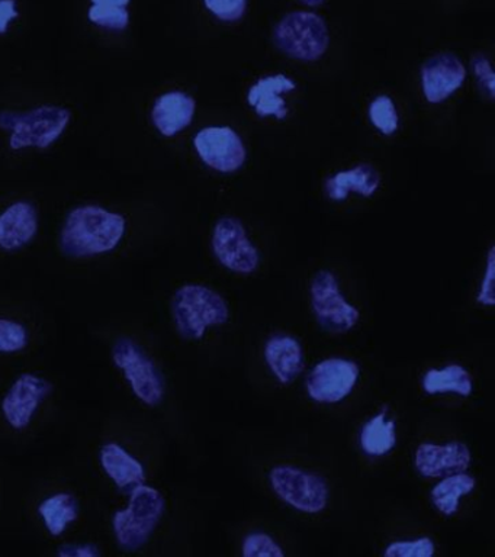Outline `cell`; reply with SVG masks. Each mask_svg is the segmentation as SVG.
Instances as JSON below:
<instances>
[{
	"instance_id": "1",
	"label": "cell",
	"mask_w": 495,
	"mask_h": 557,
	"mask_svg": "<svg viewBox=\"0 0 495 557\" xmlns=\"http://www.w3.org/2000/svg\"><path fill=\"white\" fill-rule=\"evenodd\" d=\"M125 225L120 213L98 205H84L69 213L60 234V248L73 259L106 255L119 246Z\"/></svg>"
},
{
	"instance_id": "2",
	"label": "cell",
	"mask_w": 495,
	"mask_h": 557,
	"mask_svg": "<svg viewBox=\"0 0 495 557\" xmlns=\"http://www.w3.org/2000/svg\"><path fill=\"white\" fill-rule=\"evenodd\" d=\"M172 315L181 337L198 342L212 326L228 322L230 308L223 296L210 287L185 285L173 295Z\"/></svg>"
},
{
	"instance_id": "3",
	"label": "cell",
	"mask_w": 495,
	"mask_h": 557,
	"mask_svg": "<svg viewBox=\"0 0 495 557\" xmlns=\"http://www.w3.org/2000/svg\"><path fill=\"white\" fill-rule=\"evenodd\" d=\"M166 500L156 487L145 483L133 487L128 507L116 511L112 527L116 543L125 552H136L149 542L162 520Z\"/></svg>"
},
{
	"instance_id": "4",
	"label": "cell",
	"mask_w": 495,
	"mask_h": 557,
	"mask_svg": "<svg viewBox=\"0 0 495 557\" xmlns=\"http://www.w3.org/2000/svg\"><path fill=\"white\" fill-rule=\"evenodd\" d=\"M72 121V112L55 104H42L27 112H0V126L10 131L12 150L27 147L49 148L58 141Z\"/></svg>"
},
{
	"instance_id": "5",
	"label": "cell",
	"mask_w": 495,
	"mask_h": 557,
	"mask_svg": "<svg viewBox=\"0 0 495 557\" xmlns=\"http://www.w3.org/2000/svg\"><path fill=\"white\" fill-rule=\"evenodd\" d=\"M273 42L284 54L295 60L317 61L329 48L327 24L315 12L286 13L273 29Z\"/></svg>"
},
{
	"instance_id": "6",
	"label": "cell",
	"mask_w": 495,
	"mask_h": 557,
	"mask_svg": "<svg viewBox=\"0 0 495 557\" xmlns=\"http://www.w3.org/2000/svg\"><path fill=\"white\" fill-rule=\"evenodd\" d=\"M269 482L273 492L299 512L319 513L327 507L329 483L319 473L281 465L269 472Z\"/></svg>"
},
{
	"instance_id": "7",
	"label": "cell",
	"mask_w": 495,
	"mask_h": 557,
	"mask_svg": "<svg viewBox=\"0 0 495 557\" xmlns=\"http://www.w3.org/2000/svg\"><path fill=\"white\" fill-rule=\"evenodd\" d=\"M112 360L123 370L134 395L149 407H158L164 398V377L154 361L136 342L120 338L112 348Z\"/></svg>"
},
{
	"instance_id": "8",
	"label": "cell",
	"mask_w": 495,
	"mask_h": 557,
	"mask_svg": "<svg viewBox=\"0 0 495 557\" xmlns=\"http://www.w3.org/2000/svg\"><path fill=\"white\" fill-rule=\"evenodd\" d=\"M311 307L315 320L330 334H346L360 320V311L347 302L337 277L330 270H319L310 286Z\"/></svg>"
},
{
	"instance_id": "9",
	"label": "cell",
	"mask_w": 495,
	"mask_h": 557,
	"mask_svg": "<svg viewBox=\"0 0 495 557\" xmlns=\"http://www.w3.org/2000/svg\"><path fill=\"white\" fill-rule=\"evenodd\" d=\"M212 250L220 263L232 272L251 274L259 268L260 252L237 218L224 216L216 222Z\"/></svg>"
},
{
	"instance_id": "10",
	"label": "cell",
	"mask_w": 495,
	"mask_h": 557,
	"mask_svg": "<svg viewBox=\"0 0 495 557\" xmlns=\"http://www.w3.org/2000/svg\"><path fill=\"white\" fill-rule=\"evenodd\" d=\"M359 376L356 361L332 357L317 363L308 373L307 394L319 404H338L354 392Z\"/></svg>"
},
{
	"instance_id": "11",
	"label": "cell",
	"mask_w": 495,
	"mask_h": 557,
	"mask_svg": "<svg viewBox=\"0 0 495 557\" xmlns=\"http://www.w3.org/2000/svg\"><path fill=\"white\" fill-rule=\"evenodd\" d=\"M203 163L221 173L237 172L246 161V146L230 126H207L194 138Z\"/></svg>"
},
{
	"instance_id": "12",
	"label": "cell",
	"mask_w": 495,
	"mask_h": 557,
	"mask_svg": "<svg viewBox=\"0 0 495 557\" xmlns=\"http://www.w3.org/2000/svg\"><path fill=\"white\" fill-rule=\"evenodd\" d=\"M51 383L37 374H21L2 400V412L15 430L27 429L42 400L50 395Z\"/></svg>"
},
{
	"instance_id": "13",
	"label": "cell",
	"mask_w": 495,
	"mask_h": 557,
	"mask_svg": "<svg viewBox=\"0 0 495 557\" xmlns=\"http://www.w3.org/2000/svg\"><path fill=\"white\" fill-rule=\"evenodd\" d=\"M467 78L462 60L454 52L443 51L421 65V87L430 103H441L454 95Z\"/></svg>"
},
{
	"instance_id": "14",
	"label": "cell",
	"mask_w": 495,
	"mask_h": 557,
	"mask_svg": "<svg viewBox=\"0 0 495 557\" xmlns=\"http://www.w3.org/2000/svg\"><path fill=\"white\" fill-rule=\"evenodd\" d=\"M471 463V448L462 442L421 443L414 453L417 472L425 479H442L467 472Z\"/></svg>"
},
{
	"instance_id": "15",
	"label": "cell",
	"mask_w": 495,
	"mask_h": 557,
	"mask_svg": "<svg viewBox=\"0 0 495 557\" xmlns=\"http://www.w3.org/2000/svg\"><path fill=\"white\" fill-rule=\"evenodd\" d=\"M264 360L281 385L288 386L302 373L306 360L301 343L293 335L275 334L264 344Z\"/></svg>"
},
{
	"instance_id": "16",
	"label": "cell",
	"mask_w": 495,
	"mask_h": 557,
	"mask_svg": "<svg viewBox=\"0 0 495 557\" xmlns=\"http://www.w3.org/2000/svg\"><path fill=\"white\" fill-rule=\"evenodd\" d=\"M295 89H297V83L294 78L285 74H272V76L260 78L250 87L247 102L260 116H275L277 120H284L289 113L284 95Z\"/></svg>"
},
{
	"instance_id": "17",
	"label": "cell",
	"mask_w": 495,
	"mask_h": 557,
	"mask_svg": "<svg viewBox=\"0 0 495 557\" xmlns=\"http://www.w3.org/2000/svg\"><path fill=\"white\" fill-rule=\"evenodd\" d=\"M195 109H197V102L193 96L184 91H169L156 100L151 120L160 134L164 137H173L190 125Z\"/></svg>"
},
{
	"instance_id": "18",
	"label": "cell",
	"mask_w": 495,
	"mask_h": 557,
	"mask_svg": "<svg viewBox=\"0 0 495 557\" xmlns=\"http://www.w3.org/2000/svg\"><path fill=\"white\" fill-rule=\"evenodd\" d=\"M38 216L36 208L29 202L11 205L0 215V247L3 250H18L36 237Z\"/></svg>"
},
{
	"instance_id": "19",
	"label": "cell",
	"mask_w": 495,
	"mask_h": 557,
	"mask_svg": "<svg viewBox=\"0 0 495 557\" xmlns=\"http://www.w3.org/2000/svg\"><path fill=\"white\" fill-rule=\"evenodd\" d=\"M381 185V173L372 164L359 163L349 170H342L325 181V194L334 202H341L350 191L369 198Z\"/></svg>"
},
{
	"instance_id": "20",
	"label": "cell",
	"mask_w": 495,
	"mask_h": 557,
	"mask_svg": "<svg viewBox=\"0 0 495 557\" xmlns=\"http://www.w3.org/2000/svg\"><path fill=\"white\" fill-rule=\"evenodd\" d=\"M101 465L103 472L115 482L120 490H133L146 482L145 466L119 443H107L102 447Z\"/></svg>"
},
{
	"instance_id": "21",
	"label": "cell",
	"mask_w": 495,
	"mask_h": 557,
	"mask_svg": "<svg viewBox=\"0 0 495 557\" xmlns=\"http://www.w3.org/2000/svg\"><path fill=\"white\" fill-rule=\"evenodd\" d=\"M421 386L429 395L456 394L468 398L473 392V379L468 369L454 363L442 369L428 370Z\"/></svg>"
},
{
	"instance_id": "22",
	"label": "cell",
	"mask_w": 495,
	"mask_h": 557,
	"mask_svg": "<svg viewBox=\"0 0 495 557\" xmlns=\"http://www.w3.org/2000/svg\"><path fill=\"white\" fill-rule=\"evenodd\" d=\"M477 486V479L467 472L449 474L442 478L430 492L434 508L442 516L454 517L459 511L460 499L472 494Z\"/></svg>"
},
{
	"instance_id": "23",
	"label": "cell",
	"mask_w": 495,
	"mask_h": 557,
	"mask_svg": "<svg viewBox=\"0 0 495 557\" xmlns=\"http://www.w3.org/2000/svg\"><path fill=\"white\" fill-rule=\"evenodd\" d=\"M397 444V426L393 418H388V409L384 408L362 426L360 447L368 456L382 457L388 455Z\"/></svg>"
},
{
	"instance_id": "24",
	"label": "cell",
	"mask_w": 495,
	"mask_h": 557,
	"mask_svg": "<svg viewBox=\"0 0 495 557\" xmlns=\"http://www.w3.org/2000/svg\"><path fill=\"white\" fill-rule=\"evenodd\" d=\"M38 512L45 520L46 529L50 531V534L59 537L67 529V525L79 517V505H77L75 496L63 492V494H55L42 500Z\"/></svg>"
},
{
	"instance_id": "25",
	"label": "cell",
	"mask_w": 495,
	"mask_h": 557,
	"mask_svg": "<svg viewBox=\"0 0 495 557\" xmlns=\"http://www.w3.org/2000/svg\"><path fill=\"white\" fill-rule=\"evenodd\" d=\"M89 21L102 28L123 30L129 24L127 7L132 0H90Z\"/></svg>"
},
{
	"instance_id": "26",
	"label": "cell",
	"mask_w": 495,
	"mask_h": 557,
	"mask_svg": "<svg viewBox=\"0 0 495 557\" xmlns=\"http://www.w3.org/2000/svg\"><path fill=\"white\" fill-rule=\"evenodd\" d=\"M369 120L384 135L397 133L399 117L394 100L388 95L376 96L369 104Z\"/></svg>"
},
{
	"instance_id": "27",
	"label": "cell",
	"mask_w": 495,
	"mask_h": 557,
	"mask_svg": "<svg viewBox=\"0 0 495 557\" xmlns=\"http://www.w3.org/2000/svg\"><path fill=\"white\" fill-rule=\"evenodd\" d=\"M436 555V544L430 537L416 540H399L389 543L384 550L385 557H433Z\"/></svg>"
},
{
	"instance_id": "28",
	"label": "cell",
	"mask_w": 495,
	"mask_h": 557,
	"mask_svg": "<svg viewBox=\"0 0 495 557\" xmlns=\"http://www.w3.org/2000/svg\"><path fill=\"white\" fill-rule=\"evenodd\" d=\"M242 553L245 557H285L284 548L276 540L262 531L247 535Z\"/></svg>"
},
{
	"instance_id": "29",
	"label": "cell",
	"mask_w": 495,
	"mask_h": 557,
	"mask_svg": "<svg viewBox=\"0 0 495 557\" xmlns=\"http://www.w3.org/2000/svg\"><path fill=\"white\" fill-rule=\"evenodd\" d=\"M28 344V333L20 322L0 318V352H18Z\"/></svg>"
},
{
	"instance_id": "30",
	"label": "cell",
	"mask_w": 495,
	"mask_h": 557,
	"mask_svg": "<svg viewBox=\"0 0 495 557\" xmlns=\"http://www.w3.org/2000/svg\"><path fill=\"white\" fill-rule=\"evenodd\" d=\"M212 15L224 22H236L245 15L247 0H203Z\"/></svg>"
},
{
	"instance_id": "31",
	"label": "cell",
	"mask_w": 495,
	"mask_h": 557,
	"mask_svg": "<svg viewBox=\"0 0 495 557\" xmlns=\"http://www.w3.org/2000/svg\"><path fill=\"white\" fill-rule=\"evenodd\" d=\"M494 281H495V248L493 246L490 248L488 257H486V269L484 272V276H482L480 290H478V295H477L478 304L484 305V307H494V305H495Z\"/></svg>"
},
{
	"instance_id": "32",
	"label": "cell",
	"mask_w": 495,
	"mask_h": 557,
	"mask_svg": "<svg viewBox=\"0 0 495 557\" xmlns=\"http://www.w3.org/2000/svg\"><path fill=\"white\" fill-rule=\"evenodd\" d=\"M471 64L482 91L488 95L491 99H494L495 76L491 61L484 54H475L472 57Z\"/></svg>"
},
{
	"instance_id": "33",
	"label": "cell",
	"mask_w": 495,
	"mask_h": 557,
	"mask_svg": "<svg viewBox=\"0 0 495 557\" xmlns=\"http://www.w3.org/2000/svg\"><path fill=\"white\" fill-rule=\"evenodd\" d=\"M58 555L62 557H99L101 552L94 544H64L59 548Z\"/></svg>"
},
{
	"instance_id": "34",
	"label": "cell",
	"mask_w": 495,
	"mask_h": 557,
	"mask_svg": "<svg viewBox=\"0 0 495 557\" xmlns=\"http://www.w3.org/2000/svg\"><path fill=\"white\" fill-rule=\"evenodd\" d=\"M18 16L15 0H0V34H7L10 22Z\"/></svg>"
},
{
	"instance_id": "35",
	"label": "cell",
	"mask_w": 495,
	"mask_h": 557,
	"mask_svg": "<svg viewBox=\"0 0 495 557\" xmlns=\"http://www.w3.org/2000/svg\"><path fill=\"white\" fill-rule=\"evenodd\" d=\"M302 3L308 4V7L317 8L321 7L325 2V0H301Z\"/></svg>"
}]
</instances>
